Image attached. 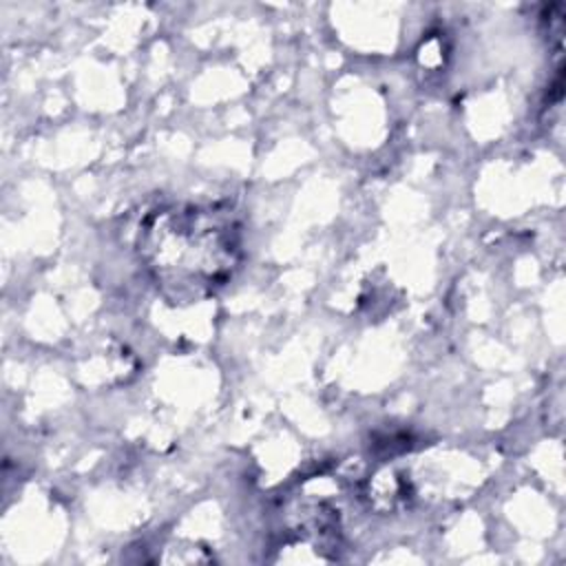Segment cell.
I'll return each mask as SVG.
<instances>
[{
	"instance_id": "6da1fadb",
	"label": "cell",
	"mask_w": 566,
	"mask_h": 566,
	"mask_svg": "<svg viewBox=\"0 0 566 566\" xmlns=\"http://www.w3.org/2000/svg\"><path fill=\"white\" fill-rule=\"evenodd\" d=\"M137 250L170 303H192L232 279L241 261V226L228 206H168L144 219Z\"/></svg>"
}]
</instances>
